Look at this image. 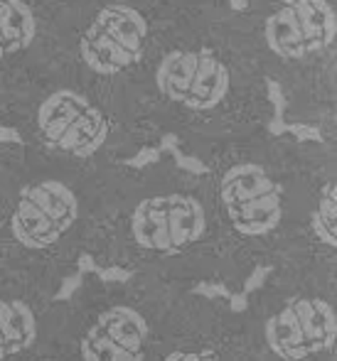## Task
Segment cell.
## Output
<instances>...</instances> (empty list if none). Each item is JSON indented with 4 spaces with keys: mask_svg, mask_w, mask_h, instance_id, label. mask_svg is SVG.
<instances>
[{
    "mask_svg": "<svg viewBox=\"0 0 337 361\" xmlns=\"http://www.w3.org/2000/svg\"><path fill=\"white\" fill-rule=\"evenodd\" d=\"M86 256L162 286L195 290L249 281L234 263L214 207L187 185L141 187L114 204H91Z\"/></svg>",
    "mask_w": 337,
    "mask_h": 361,
    "instance_id": "cell-1",
    "label": "cell"
},
{
    "mask_svg": "<svg viewBox=\"0 0 337 361\" xmlns=\"http://www.w3.org/2000/svg\"><path fill=\"white\" fill-rule=\"evenodd\" d=\"M180 288L89 278L62 300L57 361H146Z\"/></svg>",
    "mask_w": 337,
    "mask_h": 361,
    "instance_id": "cell-2",
    "label": "cell"
},
{
    "mask_svg": "<svg viewBox=\"0 0 337 361\" xmlns=\"http://www.w3.org/2000/svg\"><path fill=\"white\" fill-rule=\"evenodd\" d=\"M91 204L64 177H35L8 192L0 268L59 290L86 256Z\"/></svg>",
    "mask_w": 337,
    "mask_h": 361,
    "instance_id": "cell-3",
    "label": "cell"
},
{
    "mask_svg": "<svg viewBox=\"0 0 337 361\" xmlns=\"http://www.w3.org/2000/svg\"><path fill=\"white\" fill-rule=\"evenodd\" d=\"M259 361H337V273H266L242 312Z\"/></svg>",
    "mask_w": 337,
    "mask_h": 361,
    "instance_id": "cell-4",
    "label": "cell"
},
{
    "mask_svg": "<svg viewBox=\"0 0 337 361\" xmlns=\"http://www.w3.org/2000/svg\"><path fill=\"white\" fill-rule=\"evenodd\" d=\"M146 361H259L242 312L224 298L182 290L172 300Z\"/></svg>",
    "mask_w": 337,
    "mask_h": 361,
    "instance_id": "cell-5",
    "label": "cell"
},
{
    "mask_svg": "<svg viewBox=\"0 0 337 361\" xmlns=\"http://www.w3.org/2000/svg\"><path fill=\"white\" fill-rule=\"evenodd\" d=\"M59 290L0 268V361H57Z\"/></svg>",
    "mask_w": 337,
    "mask_h": 361,
    "instance_id": "cell-6",
    "label": "cell"
},
{
    "mask_svg": "<svg viewBox=\"0 0 337 361\" xmlns=\"http://www.w3.org/2000/svg\"><path fill=\"white\" fill-rule=\"evenodd\" d=\"M37 128L47 147L76 160H89L101 152L111 133L104 111L71 89H59L42 101Z\"/></svg>",
    "mask_w": 337,
    "mask_h": 361,
    "instance_id": "cell-7",
    "label": "cell"
},
{
    "mask_svg": "<svg viewBox=\"0 0 337 361\" xmlns=\"http://www.w3.org/2000/svg\"><path fill=\"white\" fill-rule=\"evenodd\" d=\"M148 37V23L136 8L106 5L84 30L79 52L91 72L119 74L141 57Z\"/></svg>",
    "mask_w": 337,
    "mask_h": 361,
    "instance_id": "cell-8",
    "label": "cell"
},
{
    "mask_svg": "<svg viewBox=\"0 0 337 361\" xmlns=\"http://www.w3.org/2000/svg\"><path fill=\"white\" fill-rule=\"evenodd\" d=\"M165 99L192 111H212L229 94V69L212 52H170L155 74Z\"/></svg>",
    "mask_w": 337,
    "mask_h": 361,
    "instance_id": "cell-9",
    "label": "cell"
},
{
    "mask_svg": "<svg viewBox=\"0 0 337 361\" xmlns=\"http://www.w3.org/2000/svg\"><path fill=\"white\" fill-rule=\"evenodd\" d=\"M335 10L330 0H285L264 25L271 52L285 59H303L333 42Z\"/></svg>",
    "mask_w": 337,
    "mask_h": 361,
    "instance_id": "cell-10",
    "label": "cell"
},
{
    "mask_svg": "<svg viewBox=\"0 0 337 361\" xmlns=\"http://www.w3.org/2000/svg\"><path fill=\"white\" fill-rule=\"evenodd\" d=\"M35 32L37 23L25 0H0V59L28 49Z\"/></svg>",
    "mask_w": 337,
    "mask_h": 361,
    "instance_id": "cell-11",
    "label": "cell"
},
{
    "mask_svg": "<svg viewBox=\"0 0 337 361\" xmlns=\"http://www.w3.org/2000/svg\"><path fill=\"white\" fill-rule=\"evenodd\" d=\"M234 8H247V0H234Z\"/></svg>",
    "mask_w": 337,
    "mask_h": 361,
    "instance_id": "cell-12",
    "label": "cell"
}]
</instances>
